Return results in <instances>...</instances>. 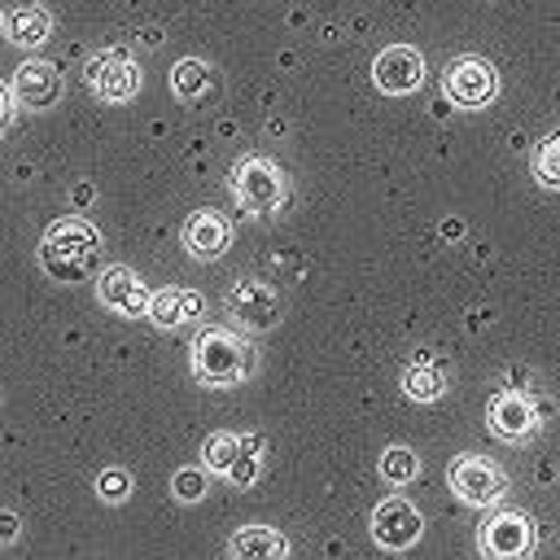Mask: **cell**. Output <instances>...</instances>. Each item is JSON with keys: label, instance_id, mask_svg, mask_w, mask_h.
<instances>
[{"label": "cell", "instance_id": "4fadbf2b", "mask_svg": "<svg viewBox=\"0 0 560 560\" xmlns=\"http://www.w3.org/2000/svg\"><path fill=\"white\" fill-rule=\"evenodd\" d=\"M184 249L192 254V258H201V262H214L223 249H228V241H232V228H228V219L219 214V210H197V214H188L184 219Z\"/></svg>", "mask_w": 560, "mask_h": 560}, {"label": "cell", "instance_id": "5bb4252c", "mask_svg": "<svg viewBox=\"0 0 560 560\" xmlns=\"http://www.w3.org/2000/svg\"><path fill=\"white\" fill-rule=\"evenodd\" d=\"M96 298L122 315H144V306H149V289L140 284V276L131 267H105L96 276Z\"/></svg>", "mask_w": 560, "mask_h": 560}, {"label": "cell", "instance_id": "7a4b0ae2", "mask_svg": "<svg viewBox=\"0 0 560 560\" xmlns=\"http://www.w3.org/2000/svg\"><path fill=\"white\" fill-rule=\"evenodd\" d=\"M192 372L201 385H236L254 372V350L228 328H206L192 346Z\"/></svg>", "mask_w": 560, "mask_h": 560}, {"label": "cell", "instance_id": "ba28073f", "mask_svg": "<svg viewBox=\"0 0 560 560\" xmlns=\"http://www.w3.org/2000/svg\"><path fill=\"white\" fill-rule=\"evenodd\" d=\"M420 529H424V516H420V508L411 499H398L394 494V499H381L372 508V538L381 547H389V551L411 547L420 538Z\"/></svg>", "mask_w": 560, "mask_h": 560}, {"label": "cell", "instance_id": "d4e9b609", "mask_svg": "<svg viewBox=\"0 0 560 560\" xmlns=\"http://www.w3.org/2000/svg\"><path fill=\"white\" fill-rule=\"evenodd\" d=\"M96 494H101L105 503H122V499L131 494V477H127L122 468H105V472L96 477Z\"/></svg>", "mask_w": 560, "mask_h": 560}, {"label": "cell", "instance_id": "5b68a950", "mask_svg": "<svg viewBox=\"0 0 560 560\" xmlns=\"http://www.w3.org/2000/svg\"><path fill=\"white\" fill-rule=\"evenodd\" d=\"M232 188H236V201H241L249 214H276V210L284 206V175H280V166L267 162V158H245V162L236 166Z\"/></svg>", "mask_w": 560, "mask_h": 560}, {"label": "cell", "instance_id": "8fae6325", "mask_svg": "<svg viewBox=\"0 0 560 560\" xmlns=\"http://www.w3.org/2000/svg\"><path fill=\"white\" fill-rule=\"evenodd\" d=\"M534 542V525L525 512H494L481 525V551L486 556H525Z\"/></svg>", "mask_w": 560, "mask_h": 560}, {"label": "cell", "instance_id": "d6986e66", "mask_svg": "<svg viewBox=\"0 0 560 560\" xmlns=\"http://www.w3.org/2000/svg\"><path fill=\"white\" fill-rule=\"evenodd\" d=\"M9 35H13L18 48H39V44H48V35H52V18H48V9H39V4H22V9H13V18H9Z\"/></svg>", "mask_w": 560, "mask_h": 560}, {"label": "cell", "instance_id": "2e32d148", "mask_svg": "<svg viewBox=\"0 0 560 560\" xmlns=\"http://www.w3.org/2000/svg\"><path fill=\"white\" fill-rule=\"evenodd\" d=\"M171 92H175L184 105H201V101L214 92V70H210L206 61H197V57H184V61H175V70H171Z\"/></svg>", "mask_w": 560, "mask_h": 560}, {"label": "cell", "instance_id": "277c9868", "mask_svg": "<svg viewBox=\"0 0 560 560\" xmlns=\"http://www.w3.org/2000/svg\"><path fill=\"white\" fill-rule=\"evenodd\" d=\"M446 486L464 499V503H472V508H490L499 494H508V477H503V468L494 464V459H486V455H455L451 459V468H446Z\"/></svg>", "mask_w": 560, "mask_h": 560}, {"label": "cell", "instance_id": "4316f807", "mask_svg": "<svg viewBox=\"0 0 560 560\" xmlns=\"http://www.w3.org/2000/svg\"><path fill=\"white\" fill-rule=\"evenodd\" d=\"M9 114H13V105H9V92L0 88V131L9 127Z\"/></svg>", "mask_w": 560, "mask_h": 560}, {"label": "cell", "instance_id": "7c38bea8", "mask_svg": "<svg viewBox=\"0 0 560 560\" xmlns=\"http://www.w3.org/2000/svg\"><path fill=\"white\" fill-rule=\"evenodd\" d=\"M61 96V74L52 61H22L13 74V101L22 109H48Z\"/></svg>", "mask_w": 560, "mask_h": 560}, {"label": "cell", "instance_id": "6da1fadb", "mask_svg": "<svg viewBox=\"0 0 560 560\" xmlns=\"http://www.w3.org/2000/svg\"><path fill=\"white\" fill-rule=\"evenodd\" d=\"M96 258H101V232L88 219H57L39 241V267L61 284L88 280Z\"/></svg>", "mask_w": 560, "mask_h": 560}, {"label": "cell", "instance_id": "3957f363", "mask_svg": "<svg viewBox=\"0 0 560 560\" xmlns=\"http://www.w3.org/2000/svg\"><path fill=\"white\" fill-rule=\"evenodd\" d=\"M442 92H446V101H451L455 109H486V105L494 101V92H499V74H494V66H490L486 57L464 52V57L446 61V70H442Z\"/></svg>", "mask_w": 560, "mask_h": 560}, {"label": "cell", "instance_id": "9c48e42d", "mask_svg": "<svg viewBox=\"0 0 560 560\" xmlns=\"http://www.w3.org/2000/svg\"><path fill=\"white\" fill-rule=\"evenodd\" d=\"M223 306H228V315L241 319L245 328H271V324L280 319V298H276V289L262 284V280H236V284L228 289Z\"/></svg>", "mask_w": 560, "mask_h": 560}, {"label": "cell", "instance_id": "603a6c76", "mask_svg": "<svg viewBox=\"0 0 560 560\" xmlns=\"http://www.w3.org/2000/svg\"><path fill=\"white\" fill-rule=\"evenodd\" d=\"M534 175H538V184L560 188V131H551L534 144Z\"/></svg>", "mask_w": 560, "mask_h": 560}, {"label": "cell", "instance_id": "8992f818", "mask_svg": "<svg viewBox=\"0 0 560 560\" xmlns=\"http://www.w3.org/2000/svg\"><path fill=\"white\" fill-rule=\"evenodd\" d=\"M83 74H88L92 92H96L101 101H109V105L131 101V96L140 92V66H136L122 48L92 52V57H88V66H83Z\"/></svg>", "mask_w": 560, "mask_h": 560}, {"label": "cell", "instance_id": "484cf974", "mask_svg": "<svg viewBox=\"0 0 560 560\" xmlns=\"http://www.w3.org/2000/svg\"><path fill=\"white\" fill-rule=\"evenodd\" d=\"M13 534H18V521L9 512H0V538H13Z\"/></svg>", "mask_w": 560, "mask_h": 560}, {"label": "cell", "instance_id": "52a82bcc", "mask_svg": "<svg viewBox=\"0 0 560 560\" xmlns=\"http://www.w3.org/2000/svg\"><path fill=\"white\" fill-rule=\"evenodd\" d=\"M372 83L385 92V96H402V92H416L424 83V57L420 48L411 44H389L376 52L372 61Z\"/></svg>", "mask_w": 560, "mask_h": 560}, {"label": "cell", "instance_id": "ac0fdd59", "mask_svg": "<svg viewBox=\"0 0 560 560\" xmlns=\"http://www.w3.org/2000/svg\"><path fill=\"white\" fill-rule=\"evenodd\" d=\"M284 551H289V542H284L276 529H267V525H245V529H236V534L228 538V556H236V560L284 556Z\"/></svg>", "mask_w": 560, "mask_h": 560}, {"label": "cell", "instance_id": "44dd1931", "mask_svg": "<svg viewBox=\"0 0 560 560\" xmlns=\"http://www.w3.org/2000/svg\"><path fill=\"white\" fill-rule=\"evenodd\" d=\"M236 455H241V438H236V433H210V438L201 442V464H206V472H223V477H228V468H232Z\"/></svg>", "mask_w": 560, "mask_h": 560}, {"label": "cell", "instance_id": "cb8c5ba5", "mask_svg": "<svg viewBox=\"0 0 560 560\" xmlns=\"http://www.w3.org/2000/svg\"><path fill=\"white\" fill-rule=\"evenodd\" d=\"M171 490H175V499L197 503V499L206 494V468H179V472L171 477Z\"/></svg>", "mask_w": 560, "mask_h": 560}, {"label": "cell", "instance_id": "ffe728a7", "mask_svg": "<svg viewBox=\"0 0 560 560\" xmlns=\"http://www.w3.org/2000/svg\"><path fill=\"white\" fill-rule=\"evenodd\" d=\"M376 472H381L389 486H407V481L420 472V459H416V451H407V446H385L381 459H376Z\"/></svg>", "mask_w": 560, "mask_h": 560}, {"label": "cell", "instance_id": "7402d4cb", "mask_svg": "<svg viewBox=\"0 0 560 560\" xmlns=\"http://www.w3.org/2000/svg\"><path fill=\"white\" fill-rule=\"evenodd\" d=\"M258 472H262V438L245 433V438H241V455L232 459L228 477H232L236 486H254V481H258Z\"/></svg>", "mask_w": 560, "mask_h": 560}, {"label": "cell", "instance_id": "30bf717a", "mask_svg": "<svg viewBox=\"0 0 560 560\" xmlns=\"http://www.w3.org/2000/svg\"><path fill=\"white\" fill-rule=\"evenodd\" d=\"M486 416H490V433H494L499 442H529L534 429H538V411H534V402H529L525 394H516V389L494 394Z\"/></svg>", "mask_w": 560, "mask_h": 560}, {"label": "cell", "instance_id": "e0dca14e", "mask_svg": "<svg viewBox=\"0 0 560 560\" xmlns=\"http://www.w3.org/2000/svg\"><path fill=\"white\" fill-rule=\"evenodd\" d=\"M402 394H407L411 402H433V398L446 394V372L420 354V359H411V363L402 368Z\"/></svg>", "mask_w": 560, "mask_h": 560}, {"label": "cell", "instance_id": "9a60e30c", "mask_svg": "<svg viewBox=\"0 0 560 560\" xmlns=\"http://www.w3.org/2000/svg\"><path fill=\"white\" fill-rule=\"evenodd\" d=\"M144 315L153 324H162V328H179L188 319H201V293H192V289H158L149 298Z\"/></svg>", "mask_w": 560, "mask_h": 560}]
</instances>
